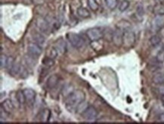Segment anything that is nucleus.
Segmentation results:
<instances>
[{"instance_id":"obj_1","label":"nucleus","mask_w":164,"mask_h":124,"mask_svg":"<svg viewBox=\"0 0 164 124\" xmlns=\"http://www.w3.org/2000/svg\"><path fill=\"white\" fill-rule=\"evenodd\" d=\"M85 95L82 90H74L70 95L67 96L66 99V106L68 109H76V107L85 101Z\"/></svg>"},{"instance_id":"obj_2","label":"nucleus","mask_w":164,"mask_h":124,"mask_svg":"<svg viewBox=\"0 0 164 124\" xmlns=\"http://www.w3.org/2000/svg\"><path fill=\"white\" fill-rule=\"evenodd\" d=\"M67 38L72 46L76 49H79L84 45V40L79 35L75 33H69L67 34Z\"/></svg>"},{"instance_id":"obj_3","label":"nucleus","mask_w":164,"mask_h":124,"mask_svg":"<svg viewBox=\"0 0 164 124\" xmlns=\"http://www.w3.org/2000/svg\"><path fill=\"white\" fill-rule=\"evenodd\" d=\"M86 36L91 42H95V41H99V39L103 37L104 32L100 28H97V27L91 28L87 30Z\"/></svg>"},{"instance_id":"obj_4","label":"nucleus","mask_w":164,"mask_h":124,"mask_svg":"<svg viewBox=\"0 0 164 124\" xmlns=\"http://www.w3.org/2000/svg\"><path fill=\"white\" fill-rule=\"evenodd\" d=\"M136 42V34L131 30L123 32V45L126 48H131Z\"/></svg>"},{"instance_id":"obj_5","label":"nucleus","mask_w":164,"mask_h":124,"mask_svg":"<svg viewBox=\"0 0 164 124\" xmlns=\"http://www.w3.org/2000/svg\"><path fill=\"white\" fill-rule=\"evenodd\" d=\"M123 32L124 31L119 28H116L113 31L112 42L114 44L115 46L118 47V48L123 45Z\"/></svg>"},{"instance_id":"obj_6","label":"nucleus","mask_w":164,"mask_h":124,"mask_svg":"<svg viewBox=\"0 0 164 124\" xmlns=\"http://www.w3.org/2000/svg\"><path fill=\"white\" fill-rule=\"evenodd\" d=\"M27 52L32 57H39L42 52V49L36 42H30L27 45Z\"/></svg>"},{"instance_id":"obj_7","label":"nucleus","mask_w":164,"mask_h":124,"mask_svg":"<svg viewBox=\"0 0 164 124\" xmlns=\"http://www.w3.org/2000/svg\"><path fill=\"white\" fill-rule=\"evenodd\" d=\"M82 117L86 120H94L99 116V112L97 110L92 106H89V108L84 111L83 114H82Z\"/></svg>"},{"instance_id":"obj_8","label":"nucleus","mask_w":164,"mask_h":124,"mask_svg":"<svg viewBox=\"0 0 164 124\" xmlns=\"http://www.w3.org/2000/svg\"><path fill=\"white\" fill-rule=\"evenodd\" d=\"M36 24L40 31L45 33H48L49 32V23L45 18H38L36 21Z\"/></svg>"},{"instance_id":"obj_9","label":"nucleus","mask_w":164,"mask_h":124,"mask_svg":"<svg viewBox=\"0 0 164 124\" xmlns=\"http://www.w3.org/2000/svg\"><path fill=\"white\" fill-rule=\"evenodd\" d=\"M1 108L4 111V112L7 114H11L14 111V106L13 103H12V100L10 99H5L4 102H2L1 104Z\"/></svg>"},{"instance_id":"obj_10","label":"nucleus","mask_w":164,"mask_h":124,"mask_svg":"<svg viewBox=\"0 0 164 124\" xmlns=\"http://www.w3.org/2000/svg\"><path fill=\"white\" fill-rule=\"evenodd\" d=\"M23 91H24V96L26 98V102L29 104L34 103L35 98H36V92L34 90L31 89H25Z\"/></svg>"},{"instance_id":"obj_11","label":"nucleus","mask_w":164,"mask_h":124,"mask_svg":"<svg viewBox=\"0 0 164 124\" xmlns=\"http://www.w3.org/2000/svg\"><path fill=\"white\" fill-rule=\"evenodd\" d=\"M58 81H59V77H58V75H52V76H50L49 77V79H47V87H48L49 89H54L57 86V85L58 84Z\"/></svg>"},{"instance_id":"obj_12","label":"nucleus","mask_w":164,"mask_h":124,"mask_svg":"<svg viewBox=\"0 0 164 124\" xmlns=\"http://www.w3.org/2000/svg\"><path fill=\"white\" fill-rule=\"evenodd\" d=\"M55 48L58 50V52L61 53V54H64L67 50V45H66V42L62 38L58 39L55 42Z\"/></svg>"},{"instance_id":"obj_13","label":"nucleus","mask_w":164,"mask_h":124,"mask_svg":"<svg viewBox=\"0 0 164 124\" xmlns=\"http://www.w3.org/2000/svg\"><path fill=\"white\" fill-rule=\"evenodd\" d=\"M152 81L154 83L157 84V85L164 84V73H163V72L156 73L153 76Z\"/></svg>"},{"instance_id":"obj_14","label":"nucleus","mask_w":164,"mask_h":124,"mask_svg":"<svg viewBox=\"0 0 164 124\" xmlns=\"http://www.w3.org/2000/svg\"><path fill=\"white\" fill-rule=\"evenodd\" d=\"M32 37H33V39L35 41V42L39 44V45L44 44V42H45V38L44 37L42 34L38 33V32H35L34 33H33Z\"/></svg>"},{"instance_id":"obj_15","label":"nucleus","mask_w":164,"mask_h":124,"mask_svg":"<svg viewBox=\"0 0 164 124\" xmlns=\"http://www.w3.org/2000/svg\"><path fill=\"white\" fill-rule=\"evenodd\" d=\"M154 25L159 29L164 27V15H157L154 20Z\"/></svg>"},{"instance_id":"obj_16","label":"nucleus","mask_w":164,"mask_h":124,"mask_svg":"<svg viewBox=\"0 0 164 124\" xmlns=\"http://www.w3.org/2000/svg\"><path fill=\"white\" fill-rule=\"evenodd\" d=\"M77 15L82 18H88L90 17V12L87 8L83 7H79L76 11Z\"/></svg>"},{"instance_id":"obj_17","label":"nucleus","mask_w":164,"mask_h":124,"mask_svg":"<svg viewBox=\"0 0 164 124\" xmlns=\"http://www.w3.org/2000/svg\"><path fill=\"white\" fill-rule=\"evenodd\" d=\"M50 116H51V113L49 109H44L40 112V121L42 122H48L49 120Z\"/></svg>"},{"instance_id":"obj_18","label":"nucleus","mask_w":164,"mask_h":124,"mask_svg":"<svg viewBox=\"0 0 164 124\" xmlns=\"http://www.w3.org/2000/svg\"><path fill=\"white\" fill-rule=\"evenodd\" d=\"M116 27H117V28L122 30V31H126V30H128L131 29V24H130V23L128 22V21L122 20V21H120L118 23Z\"/></svg>"},{"instance_id":"obj_19","label":"nucleus","mask_w":164,"mask_h":124,"mask_svg":"<svg viewBox=\"0 0 164 124\" xmlns=\"http://www.w3.org/2000/svg\"><path fill=\"white\" fill-rule=\"evenodd\" d=\"M89 105H88V103H87L86 102H85V101H83V102H81V103L76 107V112L79 114H82L84 113V111L89 108Z\"/></svg>"},{"instance_id":"obj_20","label":"nucleus","mask_w":164,"mask_h":124,"mask_svg":"<svg viewBox=\"0 0 164 124\" xmlns=\"http://www.w3.org/2000/svg\"><path fill=\"white\" fill-rule=\"evenodd\" d=\"M161 40L162 38L160 37L159 35H154V36H151V39H150V43H151V45H152V46L156 47L158 45H160V42H161Z\"/></svg>"},{"instance_id":"obj_21","label":"nucleus","mask_w":164,"mask_h":124,"mask_svg":"<svg viewBox=\"0 0 164 124\" xmlns=\"http://www.w3.org/2000/svg\"><path fill=\"white\" fill-rule=\"evenodd\" d=\"M21 67V66L20 65L19 63H18V62L15 63V62L13 67H12V69L9 70V73H10L12 75V76H16L17 74H18V73H20Z\"/></svg>"},{"instance_id":"obj_22","label":"nucleus","mask_w":164,"mask_h":124,"mask_svg":"<svg viewBox=\"0 0 164 124\" xmlns=\"http://www.w3.org/2000/svg\"><path fill=\"white\" fill-rule=\"evenodd\" d=\"M16 96L18 99V102L21 104V105H24L26 102V98L25 96H24V91H22V90H18V92H16Z\"/></svg>"},{"instance_id":"obj_23","label":"nucleus","mask_w":164,"mask_h":124,"mask_svg":"<svg viewBox=\"0 0 164 124\" xmlns=\"http://www.w3.org/2000/svg\"><path fill=\"white\" fill-rule=\"evenodd\" d=\"M105 3H106L108 8L113 10L117 7L118 0H105Z\"/></svg>"},{"instance_id":"obj_24","label":"nucleus","mask_w":164,"mask_h":124,"mask_svg":"<svg viewBox=\"0 0 164 124\" xmlns=\"http://www.w3.org/2000/svg\"><path fill=\"white\" fill-rule=\"evenodd\" d=\"M88 5L89 7L90 8V9H91L92 11H93V12L97 11L99 8V4L95 0H88Z\"/></svg>"},{"instance_id":"obj_25","label":"nucleus","mask_w":164,"mask_h":124,"mask_svg":"<svg viewBox=\"0 0 164 124\" xmlns=\"http://www.w3.org/2000/svg\"><path fill=\"white\" fill-rule=\"evenodd\" d=\"M129 2L128 0H123V1L121 2V3L119 4V10L121 12H123L125 11H126L128 9V8L129 7Z\"/></svg>"},{"instance_id":"obj_26","label":"nucleus","mask_w":164,"mask_h":124,"mask_svg":"<svg viewBox=\"0 0 164 124\" xmlns=\"http://www.w3.org/2000/svg\"><path fill=\"white\" fill-rule=\"evenodd\" d=\"M54 64H55L54 59H51V58L49 57L45 58V59H43V61H42V64H43L45 67H52V66L54 65Z\"/></svg>"},{"instance_id":"obj_27","label":"nucleus","mask_w":164,"mask_h":124,"mask_svg":"<svg viewBox=\"0 0 164 124\" xmlns=\"http://www.w3.org/2000/svg\"><path fill=\"white\" fill-rule=\"evenodd\" d=\"M136 14L139 17L142 18L145 15V8H144V6L142 4H138L137 7H136Z\"/></svg>"},{"instance_id":"obj_28","label":"nucleus","mask_w":164,"mask_h":124,"mask_svg":"<svg viewBox=\"0 0 164 124\" xmlns=\"http://www.w3.org/2000/svg\"><path fill=\"white\" fill-rule=\"evenodd\" d=\"M13 95H14V92H12V94H11L10 99L12 100V103H13L15 108H19L20 105H21V104H20L19 102H18V98H17V96H16V92H15V96H13Z\"/></svg>"},{"instance_id":"obj_29","label":"nucleus","mask_w":164,"mask_h":124,"mask_svg":"<svg viewBox=\"0 0 164 124\" xmlns=\"http://www.w3.org/2000/svg\"><path fill=\"white\" fill-rule=\"evenodd\" d=\"M156 60L160 63H163L164 62V48H162L157 53L156 56Z\"/></svg>"},{"instance_id":"obj_30","label":"nucleus","mask_w":164,"mask_h":124,"mask_svg":"<svg viewBox=\"0 0 164 124\" xmlns=\"http://www.w3.org/2000/svg\"><path fill=\"white\" fill-rule=\"evenodd\" d=\"M154 13H156L157 15H164V5H156L154 8Z\"/></svg>"},{"instance_id":"obj_31","label":"nucleus","mask_w":164,"mask_h":124,"mask_svg":"<svg viewBox=\"0 0 164 124\" xmlns=\"http://www.w3.org/2000/svg\"><path fill=\"white\" fill-rule=\"evenodd\" d=\"M58 50L56 49V48H55V47H52V48L49 49V55L47 56V57H49V58H51V59H55V58L58 56Z\"/></svg>"},{"instance_id":"obj_32","label":"nucleus","mask_w":164,"mask_h":124,"mask_svg":"<svg viewBox=\"0 0 164 124\" xmlns=\"http://www.w3.org/2000/svg\"><path fill=\"white\" fill-rule=\"evenodd\" d=\"M7 62H8L7 56H6L5 55H1V56H0V66H1V68L6 67Z\"/></svg>"},{"instance_id":"obj_33","label":"nucleus","mask_w":164,"mask_h":124,"mask_svg":"<svg viewBox=\"0 0 164 124\" xmlns=\"http://www.w3.org/2000/svg\"><path fill=\"white\" fill-rule=\"evenodd\" d=\"M14 64H15V59L13 57L10 56V57H8V62H7V65H6V68L8 69V70H10L12 69V67H13Z\"/></svg>"},{"instance_id":"obj_34","label":"nucleus","mask_w":164,"mask_h":124,"mask_svg":"<svg viewBox=\"0 0 164 124\" xmlns=\"http://www.w3.org/2000/svg\"><path fill=\"white\" fill-rule=\"evenodd\" d=\"M158 92L161 96H164V84H162V85L159 86Z\"/></svg>"},{"instance_id":"obj_35","label":"nucleus","mask_w":164,"mask_h":124,"mask_svg":"<svg viewBox=\"0 0 164 124\" xmlns=\"http://www.w3.org/2000/svg\"><path fill=\"white\" fill-rule=\"evenodd\" d=\"M158 120L160 122H163V123H164V112L162 113L161 114H160V116H159L158 117Z\"/></svg>"},{"instance_id":"obj_36","label":"nucleus","mask_w":164,"mask_h":124,"mask_svg":"<svg viewBox=\"0 0 164 124\" xmlns=\"http://www.w3.org/2000/svg\"><path fill=\"white\" fill-rule=\"evenodd\" d=\"M161 101H162V102H163V105H164V96H161Z\"/></svg>"}]
</instances>
